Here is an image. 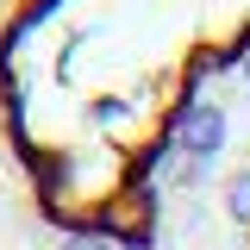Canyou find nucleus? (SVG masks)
I'll use <instances>...</instances> for the list:
<instances>
[{
  "instance_id": "1",
  "label": "nucleus",
  "mask_w": 250,
  "mask_h": 250,
  "mask_svg": "<svg viewBox=\"0 0 250 250\" xmlns=\"http://www.w3.org/2000/svg\"><path fill=\"white\" fill-rule=\"evenodd\" d=\"M250 57V0H0V163L75 244H156L188 106Z\"/></svg>"
},
{
  "instance_id": "2",
  "label": "nucleus",
  "mask_w": 250,
  "mask_h": 250,
  "mask_svg": "<svg viewBox=\"0 0 250 250\" xmlns=\"http://www.w3.org/2000/svg\"><path fill=\"white\" fill-rule=\"evenodd\" d=\"M238 219H244V250H250V169H244V200H238Z\"/></svg>"
}]
</instances>
